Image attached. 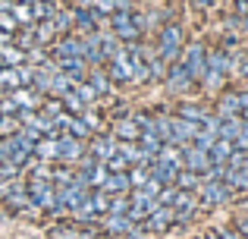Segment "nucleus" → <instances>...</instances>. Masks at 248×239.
<instances>
[{"label": "nucleus", "mask_w": 248, "mask_h": 239, "mask_svg": "<svg viewBox=\"0 0 248 239\" xmlns=\"http://www.w3.org/2000/svg\"><path fill=\"white\" fill-rule=\"evenodd\" d=\"M230 69H232V54L230 50H223V48L207 50V66H204V76H201V85H204L207 92H220Z\"/></svg>", "instance_id": "obj_1"}, {"label": "nucleus", "mask_w": 248, "mask_h": 239, "mask_svg": "<svg viewBox=\"0 0 248 239\" xmlns=\"http://www.w3.org/2000/svg\"><path fill=\"white\" fill-rule=\"evenodd\" d=\"M182 48H186V35H182V25H176V22L160 25V32H157V44H154V54H157L164 63H176V60H179V54H182Z\"/></svg>", "instance_id": "obj_2"}, {"label": "nucleus", "mask_w": 248, "mask_h": 239, "mask_svg": "<svg viewBox=\"0 0 248 239\" xmlns=\"http://www.w3.org/2000/svg\"><path fill=\"white\" fill-rule=\"evenodd\" d=\"M179 63L188 69V76H192L195 82H201L204 66H207V48L201 41H188L186 48H182V54H179Z\"/></svg>", "instance_id": "obj_3"}, {"label": "nucleus", "mask_w": 248, "mask_h": 239, "mask_svg": "<svg viewBox=\"0 0 248 239\" xmlns=\"http://www.w3.org/2000/svg\"><path fill=\"white\" fill-rule=\"evenodd\" d=\"M107 202H110V195H104L101 189H91L88 195H85V202L73 211V217H76V221H85V223L97 221V217L107 214Z\"/></svg>", "instance_id": "obj_4"}, {"label": "nucleus", "mask_w": 248, "mask_h": 239, "mask_svg": "<svg viewBox=\"0 0 248 239\" xmlns=\"http://www.w3.org/2000/svg\"><path fill=\"white\" fill-rule=\"evenodd\" d=\"M25 189H29V198L35 208H44V211H54L57 205V186L50 183V179H31L25 183Z\"/></svg>", "instance_id": "obj_5"}, {"label": "nucleus", "mask_w": 248, "mask_h": 239, "mask_svg": "<svg viewBox=\"0 0 248 239\" xmlns=\"http://www.w3.org/2000/svg\"><path fill=\"white\" fill-rule=\"evenodd\" d=\"M230 195H232V189L223 183V179H204V183H201V189H198L201 205H207V208L230 202Z\"/></svg>", "instance_id": "obj_6"}, {"label": "nucleus", "mask_w": 248, "mask_h": 239, "mask_svg": "<svg viewBox=\"0 0 248 239\" xmlns=\"http://www.w3.org/2000/svg\"><path fill=\"white\" fill-rule=\"evenodd\" d=\"M104 69H107L110 82H120V85H126V82H132V66H129V54H126V44H123V48L116 50V54L110 57L107 63H104Z\"/></svg>", "instance_id": "obj_7"}, {"label": "nucleus", "mask_w": 248, "mask_h": 239, "mask_svg": "<svg viewBox=\"0 0 248 239\" xmlns=\"http://www.w3.org/2000/svg\"><path fill=\"white\" fill-rule=\"evenodd\" d=\"M164 82H167V88H170L173 95H186L188 88H195V85H198V82H195L192 76H188V69L182 66L179 60H176V63H170V66H167V76H164Z\"/></svg>", "instance_id": "obj_8"}, {"label": "nucleus", "mask_w": 248, "mask_h": 239, "mask_svg": "<svg viewBox=\"0 0 248 239\" xmlns=\"http://www.w3.org/2000/svg\"><path fill=\"white\" fill-rule=\"evenodd\" d=\"M85 151H88V148H85L82 139H76V135H63V132L57 135V160H60V164H76Z\"/></svg>", "instance_id": "obj_9"}, {"label": "nucleus", "mask_w": 248, "mask_h": 239, "mask_svg": "<svg viewBox=\"0 0 248 239\" xmlns=\"http://www.w3.org/2000/svg\"><path fill=\"white\" fill-rule=\"evenodd\" d=\"M179 158H182V170L201 173V176H204V170L211 167V158H207V151H201V148H195L192 142L179 148Z\"/></svg>", "instance_id": "obj_10"}, {"label": "nucleus", "mask_w": 248, "mask_h": 239, "mask_svg": "<svg viewBox=\"0 0 248 239\" xmlns=\"http://www.w3.org/2000/svg\"><path fill=\"white\" fill-rule=\"evenodd\" d=\"M88 142H91V145H88V154H91V158H97L101 164H104V160H110V158L116 154V148H120V142H116L110 132H107V135L97 132V135H91Z\"/></svg>", "instance_id": "obj_11"}, {"label": "nucleus", "mask_w": 248, "mask_h": 239, "mask_svg": "<svg viewBox=\"0 0 248 239\" xmlns=\"http://www.w3.org/2000/svg\"><path fill=\"white\" fill-rule=\"evenodd\" d=\"M148 170H151V176L157 179L160 186H173V179H176V173L182 170V164L179 160H167V158H154L151 164H148Z\"/></svg>", "instance_id": "obj_12"}, {"label": "nucleus", "mask_w": 248, "mask_h": 239, "mask_svg": "<svg viewBox=\"0 0 248 239\" xmlns=\"http://www.w3.org/2000/svg\"><path fill=\"white\" fill-rule=\"evenodd\" d=\"M173 211H176V223H188L195 214H198V195L195 192H176V202H173Z\"/></svg>", "instance_id": "obj_13"}, {"label": "nucleus", "mask_w": 248, "mask_h": 239, "mask_svg": "<svg viewBox=\"0 0 248 239\" xmlns=\"http://www.w3.org/2000/svg\"><path fill=\"white\" fill-rule=\"evenodd\" d=\"M104 230L113 236H141L139 223H132L126 214H104Z\"/></svg>", "instance_id": "obj_14"}, {"label": "nucleus", "mask_w": 248, "mask_h": 239, "mask_svg": "<svg viewBox=\"0 0 248 239\" xmlns=\"http://www.w3.org/2000/svg\"><path fill=\"white\" fill-rule=\"evenodd\" d=\"M176 223V211L173 208H164V205H160L157 211H154L151 217H148L145 223H139L141 230H151V233H164V230H170Z\"/></svg>", "instance_id": "obj_15"}, {"label": "nucleus", "mask_w": 248, "mask_h": 239, "mask_svg": "<svg viewBox=\"0 0 248 239\" xmlns=\"http://www.w3.org/2000/svg\"><path fill=\"white\" fill-rule=\"evenodd\" d=\"M104 22V16H97L94 10H82V6H73V25L82 32V35H88V32H97Z\"/></svg>", "instance_id": "obj_16"}, {"label": "nucleus", "mask_w": 248, "mask_h": 239, "mask_svg": "<svg viewBox=\"0 0 248 239\" xmlns=\"http://www.w3.org/2000/svg\"><path fill=\"white\" fill-rule=\"evenodd\" d=\"M54 63H57V69H60V73L73 76L76 82H82L85 76H88V63H85L82 57H54Z\"/></svg>", "instance_id": "obj_17"}, {"label": "nucleus", "mask_w": 248, "mask_h": 239, "mask_svg": "<svg viewBox=\"0 0 248 239\" xmlns=\"http://www.w3.org/2000/svg\"><path fill=\"white\" fill-rule=\"evenodd\" d=\"M217 113L220 120H232V117H242V104H239V92H223L217 101Z\"/></svg>", "instance_id": "obj_18"}, {"label": "nucleus", "mask_w": 248, "mask_h": 239, "mask_svg": "<svg viewBox=\"0 0 248 239\" xmlns=\"http://www.w3.org/2000/svg\"><path fill=\"white\" fill-rule=\"evenodd\" d=\"M113 135L116 142H139V135H141V129H139V123L132 120V113H129V117H120L113 123Z\"/></svg>", "instance_id": "obj_19"}, {"label": "nucleus", "mask_w": 248, "mask_h": 239, "mask_svg": "<svg viewBox=\"0 0 248 239\" xmlns=\"http://www.w3.org/2000/svg\"><path fill=\"white\" fill-rule=\"evenodd\" d=\"M198 123H188V120H182V117H173V142L170 145H188V142L195 139V132H198Z\"/></svg>", "instance_id": "obj_20"}, {"label": "nucleus", "mask_w": 248, "mask_h": 239, "mask_svg": "<svg viewBox=\"0 0 248 239\" xmlns=\"http://www.w3.org/2000/svg\"><path fill=\"white\" fill-rule=\"evenodd\" d=\"M129 173L123 170V173H107V179H104V186H101V192L104 195H129Z\"/></svg>", "instance_id": "obj_21"}, {"label": "nucleus", "mask_w": 248, "mask_h": 239, "mask_svg": "<svg viewBox=\"0 0 248 239\" xmlns=\"http://www.w3.org/2000/svg\"><path fill=\"white\" fill-rule=\"evenodd\" d=\"M85 82H88L101 98H104V95H110V88H113V82H110V76H107V69H104V66H88Z\"/></svg>", "instance_id": "obj_22"}, {"label": "nucleus", "mask_w": 248, "mask_h": 239, "mask_svg": "<svg viewBox=\"0 0 248 239\" xmlns=\"http://www.w3.org/2000/svg\"><path fill=\"white\" fill-rule=\"evenodd\" d=\"M201 183H204V176H201V173H192V170H179V173H176V179H173L176 189H182V192H195V195H198Z\"/></svg>", "instance_id": "obj_23"}, {"label": "nucleus", "mask_w": 248, "mask_h": 239, "mask_svg": "<svg viewBox=\"0 0 248 239\" xmlns=\"http://www.w3.org/2000/svg\"><path fill=\"white\" fill-rule=\"evenodd\" d=\"M107 173H110V170L101 164V160H97V164H91L88 170H79V176L85 179V186H88V189H101L104 179H107Z\"/></svg>", "instance_id": "obj_24"}, {"label": "nucleus", "mask_w": 248, "mask_h": 239, "mask_svg": "<svg viewBox=\"0 0 248 239\" xmlns=\"http://www.w3.org/2000/svg\"><path fill=\"white\" fill-rule=\"evenodd\" d=\"M0 66H25V50L16 44H3L0 48Z\"/></svg>", "instance_id": "obj_25"}, {"label": "nucleus", "mask_w": 248, "mask_h": 239, "mask_svg": "<svg viewBox=\"0 0 248 239\" xmlns=\"http://www.w3.org/2000/svg\"><path fill=\"white\" fill-rule=\"evenodd\" d=\"M76 88V79L66 73H54V79H50V98H63L66 92H73Z\"/></svg>", "instance_id": "obj_26"}, {"label": "nucleus", "mask_w": 248, "mask_h": 239, "mask_svg": "<svg viewBox=\"0 0 248 239\" xmlns=\"http://www.w3.org/2000/svg\"><path fill=\"white\" fill-rule=\"evenodd\" d=\"M232 151H236V148H232V142H226V139H217V142L211 145V151H207V158H211V164H226Z\"/></svg>", "instance_id": "obj_27"}, {"label": "nucleus", "mask_w": 248, "mask_h": 239, "mask_svg": "<svg viewBox=\"0 0 248 239\" xmlns=\"http://www.w3.org/2000/svg\"><path fill=\"white\" fill-rule=\"evenodd\" d=\"M223 183L230 186L232 192H245V189H248V170H245V167H239V170H230V167H226Z\"/></svg>", "instance_id": "obj_28"}, {"label": "nucleus", "mask_w": 248, "mask_h": 239, "mask_svg": "<svg viewBox=\"0 0 248 239\" xmlns=\"http://www.w3.org/2000/svg\"><path fill=\"white\" fill-rule=\"evenodd\" d=\"M10 13H13V19L19 22V29H29V25H35V16H31V3H19V0H13Z\"/></svg>", "instance_id": "obj_29"}, {"label": "nucleus", "mask_w": 248, "mask_h": 239, "mask_svg": "<svg viewBox=\"0 0 248 239\" xmlns=\"http://www.w3.org/2000/svg\"><path fill=\"white\" fill-rule=\"evenodd\" d=\"M57 10H60V6H57V0H35V3H31V16H35V22L50 19Z\"/></svg>", "instance_id": "obj_30"}, {"label": "nucleus", "mask_w": 248, "mask_h": 239, "mask_svg": "<svg viewBox=\"0 0 248 239\" xmlns=\"http://www.w3.org/2000/svg\"><path fill=\"white\" fill-rule=\"evenodd\" d=\"M207 113H211V111H204L201 104H179V113H176V117H182V120H188V123H198V126H201Z\"/></svg>", "instance_id": "obj_31"}, {"label": "nucleus", "mask_w": 248, "mask_h": 239, "mask_svg": "<svg viewBox=\"0 0 248 239\" xmlns=\"http://www.w3.org/2000/svg\"><path fill=\"white\" fill-rule=\"evenodd\" d=\"M35 158L38 160H57V139H38L35 142Z\"/></svg>", "instance_id": "obj_32"}, {"label": "nucleus", "mask_w": 248, "mask_h": 239, "mask_svg": "<svg viewBox=\"0 0 248 239\" xmlns=\"http://www.w3.org/2000/svg\"><path fill=\"white\" fill-rule=\"evenodd\" d=\"M50 22H54L57 35H69V32H73V10H57L54 16H50Z\"/></svg>", "instance_id": "obj_33"}, {"label": "nucleus", "mask_w": 248, "mask_h": 239, "mask_svg": "<svg viewBox=\"0 0 248 239\" xmlns=\"http://www.w3.org/2000/svg\"><path fill=\"white\" fill-rule=\"evenodd\" d=\"M129 186H132V189H141V186L148 183V179H151V170H148L145 164H139V167H129Z\"/></svg>", "instance_id": "obj_34"}, {"label": "nucleus", "mask_w": 248, "mask_h": 239, "mask_svg": "<svg viewBox=\"0 0 248 239\" xmlns=\"http://www.w3.org/2000/svg\"><path fill=\"white\" fill-rule=\"evenodd\" d=\"M239 129H242V117H232V120H220V139H226V142H232L239 135Z\"/></svg>", "instance_id": "obj_35"}, {"label": "nucleus", "mask_w": 248, "mask_h": 239, "mask_svg": "<svg viewBox=\"0 0 248 239\" xmlns=\"http://www.w3.org/2000/svg\"><path fill=\"white\" fill-rule=\"evenodd\" d=\"M38 113H41V117H47V120H57V117L63 113V101H60V98H47V101H41Z\"/></svg>", "instance_id": "obj_36"}, {"label": "nucleus", "mask_w": 248, "mask_h": 239, "mask_svg": "<svg viewBox=\"0 0 248 239\" xmlns=\"http://www.w3.org/2000/svg\"><path fill=\"white\" fill-rule=\"evenodd\" d=\"M79 120H82L85 126L91 129V132H101V126H104V117H101V111H91V107H85V111L79 113Z\"/></svg>", "instance_id": "obj_37"}, {"label": "nucleus", "mask_w": 248, "mask_h": 239, "mask_svg": "<svg viewBox=\"0 0 248 239\" xmlns=\"http://www.w3.org/2000/svg\"><path fill=\"white\" fill-rule=\"evenodd\" d=\"M63 111H66V113H73V117H79V113L85 111V104H82V98H79V95H76V92H66V95H63Z\"/></svg>", "instance_id": "obj_38"}, {"label": "nucleus", "mask_w": 248, "mask_h": 239, "mask_svg": "<svg viewBox=\"0 0 248 239\" xmlns=\"http://www.w3.org/2000/svg\"><path fill=\"white\" fill-rule=\"evenodd\" d=\"M214 142H217V132H211V129H198V132H195V139H192V145L201 148V151H211Z\"/></svg>", "instance_id": "obj_39"}, {"label": "nucleus", "mask_w": 248, "mask_h": 239, "mask_svg": "<svg viewBox=\"0 0 248 239\" xmlns=\"http://www.w3.org/2000/svg\"><path fill=\"white\" fill-rule=\"evenodd\" d=\"M73 92H76V95L82 98V104H85V107H88V104H94V101L101 98V95H97V92H94V88H91V85H88L85 79H82V82H76V88H73Z\"/></svg>", "instance_id": "obj_40"}, {"label": "nucleus", "mask_w": 248, "mask_h": 239, "mask_svg": "<svg viewBox=\"0 0 248 239\" xmlns=\"http://www.w3.org/2000/svg\"><path fill=\"white\" fill-rule=\"evenodd\" d=\"M126 211H129V195H110L107 214H126Z\"/></svg>", "instance_id": "obj_41"}, {"label": "nucleus", "mask_w": 248, "mask_h": 239, "mask_svg": "<svg viewBox=\"0 0 248 239\" xmlns=\"http://www.w3.org/2000/svg\"><path fill=\"white\" fill-rule=\"evenodd\" d=\"M16 132H19V129H16ZM16 132H13V135H0V164L10 160L13 148H16Z\"/></svg>", "instance_id": "obj_42"}, {"label": "nucleus", "mask_w": 248, "mask_h": 239, "mask_svg": "<svg viewBox=\"0 0 248 239\" xmlns=\"http://www.w3.org/2000/svg\"><path fill=\"white\" fill-rule=\"evenodd\" d=\"M176 186H164V189L157 192V205H164V208H173V202H176Z\"/></svg>", "instance_id": "obj_43"}, {"label": "nucleus", "mask_w": 248, "mask_h": 239, "mask_svg": "<svg viewBox=\"0 0 248 239\" xmlns=\"http://www.w3.org/2000/svg\"><path fill=\"white\" fill-rule=\"evenodd\" d=\"M19 173H22V167H16V164H0V183H10V179H19Z\"/></svg>", "instance_id": "obj_44"}, {"label": "nucleus", "mask_w": 248, "mask_h": 239, "mask_svg": "<svg viewBox=\"0 0 248 239\" xmlns=\"http://www.w3.org/2000/svg\"><path fill=\"white\" fill-rule=\"evenodd\" d=\"M232 148H236V151H248V120H242V129H239V135L232 139Z\"/></svg>", "instance_id": "obj_45"}, {"label": "nucleus", "mask_w": 248, "mask_h": 239, "mask_svg": "<svg viewBox=\"0 0 248 239\" xmlns=\"http://www.w3.org/2000/svg\"><path fill=\"white\" fill-rule=\"evenodd\" d=\"M0 32H19V22L13 19V13H0Z\"/></svg>", "instance_id": "obj_46"}, {"label": "nucleus", "mask_w": 248, "mask_h": 239, "mask_svg": "<svg viewBox=\"0 0 248 239\" xmlns=\"http://www.w3.org/2000/svg\"><path fill=\"white\" fill-rule=\"evenodd\" d=\"M217 233H220V239H242V236H239V230H230V227H220Z\"/></svg>", "instance_id": "obj_47"}, {"label": "nucleus", "mask_w": 248, "mask_h": 239, "mask_svg": "<svg viewBox=\"0 0 248 239\" xmlns=\"http://www.w3.org/2000/svg\"><path fill=\"white\" fill-rule=\"evenodd\" d=\"M236 227H239V236L248 239V217H239V223H236Z\"/></svg>", "instance_id": "obj_48"}, {"label": "nucleus", "mask_w": 248, "mask_h": 239, "mask_svg": "<svg viewBox=\"0 0 248 239\" xmlns=\"http://www.w3.org/2000/svg\"><path fill=\"white\" fill-rule=\"evenodd\" d=\"M192 3H195V6H198V10H211V6H214V3H217V0H192Z\"/></svg>", "instance_id": "obj_49"}, {"label": "nucleus", "mask_w": 248, "mask_h": 239, "mask_svg": "<svg viewBox=\"0 0 248 239\" xmlns=\"http://www.w3.org/2000/svg\"><path fill=\"white\" fill-rule=\"evenodd\" d=\"M76 6H82V10H91V6H94V0H76Z\"/></svg>", "instance_id": "obj_50"}, {"label": "nucleus", "mask_w": 248, "mask_h": 239, "mask_svg": "<svg viewBox=\"0 0 248 239\" xmlns=\"http://www.w3.org/2000/svg\"><path fill=\"white\" fill-rule=\"evenodd\" d=\"M239 32H242V35H248V16L239 19Z\"/></svg>", "instance_id": "obj_51"}, {"label": "nucleus", "mask_w": 248, "mask_h": 239, "mask_svg": "<svg viewBox=\"0 0 248 239\" xmlns=\"http://www.w3.org/2000/svg\"><path fill=\"white\" fill-rule=\"evenodd\" d=\"M207 239H220V233H217V230H214V233H207Z\"/></svg>", "instance_id": "obj_52"}, {"label": "nucleus", "mask_w": 248, "mask_h": 239, "mask_svg": "<svg viewBox=\"0 0 248 239\" xmlns=\"http://www.w3.org/2000/svg\"><path fill=\"white\" fill-rule=\"evenodd\" d=\"M19 3H35V0H19Z\"/></svg>", "instance_id": "obj_53"}]
</instances>
